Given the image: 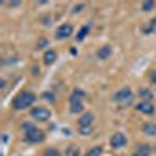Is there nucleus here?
<instances>
[{
	"instance_id": "obj_1",
	"label": "nucleus",
	"mask_w": 156,
	"mask_h": 156,
	"mask_svg": "<svg viewBox=\"0 0 156 156\" xmlns=\"http://www.w3.org/2000/svg\"><path fill=\"white\" fill-rule=\"evenodd\" d=\"M34 100H36V95L33 92H30V90H23V92L17 94L14 97V100H12V109L22 111L25 108L31 106L33 103H34Z\"/></svg>"
},
{
	"instance_id": "obj_2",
	"label": "nucleus",
	"mask_w": 156,
	"mask_h": 156,
	"mask_svg": "<svg viewBox=\"0 0 156 156\" xmlns=\"http://www.w3.org/2000/svg\"><path fill=\"white\" fill-rule=\"evenodd\" d=\"M112 100L115 103H119L120 106H128L129 103L133 101V94H131V90H129V87H122L120 90H117L114 94Z\"/></svg>"
},
{
	"instance_id": "obj_3",
	"label": "nucleus",
	"mask_w": 156,
	"mask_h": 156,
	"mask_svg": "<svg viewBox=\"0 0 156 156\" xmlns=\"http://www.w3.org/2000/svg\"><path fill=\"white\" fill-rule=\"evenodd\" d=\"M30 114H31V117H33L34 120H39V122H45V120H48L50 117H51L50 109H47V108H44V106H36V108H33Z\"/></svg>"
},
{
	"instance_id": "obj_4",
	"label": "nucleus",
	"mask_w": 156,
	"mask_h": 156,
	"mask_svg": "<svg viewBox=\"0 0 156 156\" xmlns=\"http://www.w3.org/2000/svg\"><path fill=\"white\" fill-rule=\"evenodd\" d=\"M44 139H45L44 131H41V129H37V128L25 133V140L30 142V144H41V142H44Z\"/></svg>"
},
{
	"instance_id": "obj_5",
	"label": "nucleus",
	"mask_w": 156,
	"mask_h": 156,
	"mask_svg": "<svg viewBox=\"0 0 156 156\" xmlns=\"http://www.w3.org/2000/svg\"><path fill=\"white\" fill-rule=\"evenodd\" d=\"M72 33H73L72 25L70 23H62V25H59V27L56 28L55 36H56V39H67Z\"/></svg>"
},
{
	"instance_id": "obj_6",
	"label": "nucleus",
	"mask_w": 156,
	"mask_h": 156,
	"mask_svg": "<svg viewBox=\"0 0 156 156\" xmlns=\"http://www.w3.org/2000/svg\"><path fill=\"white\" fill-rule=\"evenodd\" d=\"M109 144H111L112 148H122V147L126 145V137H125L123 133H115V134H112Z\"/></svg>"
},
{
	"instance_id": "obj_7",
	"label": "nucleus",
	"mask_w": 156,
	"mask_h": 156,
	"mask_svg": "<svg viewBox=\"0 0 156 156\" xmlns=\"http://www.w3.org/2000/svg\"><path fill=\"white\" fill-rule=\"evenodd\" d=\"M94 122V114L92 112H84L80 119H78V126H92Z\"/></svg>"
},
{
	"instance_id": "obj_8",
	"label": "nucleus",
	"mask_w": 156,
	"mask_h": 156,
	"mask_svg": "<svg viewBox=\"0 0 156 156\" xmlns=\"http://www.w3.org/2000/svg\"><path fill=\"white\" fill-rule=\"evenodd\" d=\"M136 109L139 112H142V114H154V106L151 105L150 101H140V103H137Z\"/></svg>"
},
{
	"instance_id": "obj_9",
	"label": "nucleus",
	"mask_w": 156,
	"mask_h": 156,
	"mask_svg": "<svg viewBox=\"0 0 156 156\" xmlns=\"http://www.w3.org/2000/svg\"><path fill=\"white\" fill-rule=\"evenodd\" d=\"M150 153H151V148H150L148 144H140V145L134 150L133 156H150Z\"/></svg>"
},
{
	"instance_id": "obj_10",
	"label": "nucleus",
	"mask_w": 156,
	"mask_h": 156,
	"mask_svg": "<svg viewBox=\"0 0 156 156\" xmlns=\"http://www.w3.org/2000/svg\"><path fill=\"white\" fill-rule=\"evenodd\" d=\"M56 59V51L55 50H47L44 53V62L47 64V66H50V64H53Z\"/></svg>"
},
{
	"instance_id": "obj_11",
	"label": "nucleus",
	"mask_w": 156,
	"mask_h": 156,
	"mask_svg": "<svg viewBox=\"0 0 156 156\" xmlns=\"http://www.w3.org/2000/svg\"><path fill=\"white\" fill-rule=\"evenodd\" d=\"M109 55H111V47H109V45H103V47H100V48L97 50V56H98L100 59H106Z\"/></svg>"
},
{
	"instance_id": "obj_12",
	"label": "nucleus",
	"mask_w": 156,
	"mask_h": 156,
	"mask_svg": "<svg viewBox=\"0 0 156 156\" xmlns=\"http://www.w3.org/2000/svg\"><path fill=\"white\" fill-rule=\"evenodd\" d=\"M142 131H144L145 134H148V136H156V123H153V122L145 123L144 126H142Z\"/></svg>"
},
{
	"instance_id": "obj_13",
	"label": "nucleus",
	"mask_w": 156,
	"mask_h": 156,
	"mask_svg": "<svg viewBox=\"0 0 156 156\" xmlns=\"http://www.w3.org/2000/svg\"><path fill=\"white\" fill-rule=\"evenodd\" d=\"M84 97H86V92H84V90L75 89L73 92H72V95H70V103H72V101H81Z\"/></svg>"
},
{
	"instance_id": "obj_14",
	"label": "nucleus",
	"mask_w": 156,
	"mask_h": 156,
	"mask_svg": "<svg viewBox=\"0 0 156 156\" xmlns=\"http://www.w3.org/2000/svg\"><path fill=\"white\" fill-rule=\"evenodd\" d=\"M89 30H90V25H83V27L80 28V31H78V34H76V41H83V39L87 36Z\"/></svg>"
},
{
	"instance_id": "obj_15",
	"label": "nucleus",
	"mask_w": 156,
	"mask_h": 156,
	"mask_svg": "<svg viewBox=\"0 0 156 156\" xmlns=\"http://www.w3.org/2000/svg\"><path fill=\"white\" fill-rule=\"evenodd\" d=\"M83 109H84L83 101H72L70 103V111L72 112H81Z\"/></svg>"
},
{
	"instance_id": "obj_16",
	"label": "nucleus",
	"mask_w": 156,
	"mask_h": 156,
	"mask_svg": "<svg viewBox=\"0 0 156 156\" xmlns=\"http://www.w3.org/2000/svg\"><path fill=\"white\" fill-rule=\"evenodd\" d=\"M103 153V148H101V145H95V147H92L90 148L84 156H100Z\"/></svg>"
},
{
	"instance_id": "obj_17",
	"label": "nucleus",
	"mask_w": 156,
	"mask_h": 156,
	"mask_svg": "<svg viewBox=\"0 0 156 156\" xmlns=\"http://www.w3.org/2000/svg\"><path fill=\"white\" fill-rule=\"evenodd\" d=\"M66 156H80V150L76 145H69L66 148Z\"/></svg>"
},
{
	"instance_id": "obj_18",
	"label": "nucleus",
	"mask_w": 156,
	"mask_h": 156,
	"mask_svg": "<svg viewBox=\"0 0 156 156\" xmlns=\"http://www.w3.org/2000/svg\"><path fill=\"white\" fill-rule=\"evenodd\" d=\"M139 95L144 98V101H150L153 98V94L150 92V89H140L139 90Z\"/></svg>"
},
{
	"instance_id": "obj_19",
	"label": "nucleus",
	"mask_w": 156,
	"mask_h": 156,
	"mask_svg": "<svg viewBox=\"0 0 156 156\" xmlns=\"http://www.w3.org/2000/svg\"><path fill=\"white\" fill-rule=\"evenodd\" d=\"M78 131H80V134H83V136H89L94 131V128L92 126H81V128H78Z\"/></svg>"
},
{
	"instance_id": "obj_20",
	"label": "nucleus",
	"mask_w": 156,
	"mask_h": 156,
	"mask_svg": "<svg viewBox=\"0 0 156 156\" xmlns=\"http://www.w3.org/2000/svg\"><path fill=\"white\" fill-rule=\"evenodd\" d=\"M34 128H36V126H34V125H33L31 122H23V123H22V129H23L25 133L31 131V129H34Z\"/></svg>"
},
{
	"instance_id": "obj_21",
	"label": "nucleus",
	"mask_w": 156,
	"mask_h": 156,
	"mask_svg": "<svg viewBox=\"0 0 156 156\" xmlns=\"http://www.w3.org/2000/svg\"><path fill=\"white\" fill-rule=\"evenodd\" d=\"M44 156H61V153L56 148H48V150H45Z\"/></svg>"
},
{
	"instance_id": "obj_22",
	"label": "nucleus",
	"mask_w": 156,
	"mask_h": 156,
	"mask_svg": "<svg viewBox=\"0 0 156 156\" xmlns=\"http://www.w3.org/2000/svg\"><path fill=\"white\" fill-rule=\"evenodd\" d=\"M153 6H154V2H148V0L142 3V9L144 11H150V9H153Z\"/></svg>"
},
{
	"instance_id": "obj_23",
	"label": "nucleus",
	"mask_w": 156,
	"mask_h": 156,
	"mask_svg": "<svg viewBox=\"0 0 156 156\" xmlns=\"http://www.w3.org/2000/svg\"><path fill=\"white\" fill-rule=\"evenodd\" d=\"M148 31H154V33H156V16L151 19V22H150V25H148Z\"/></svg>"
},
{
	"instance_id": "obj_24",
	"label": "nucleus",
	"mask_w": 156,
	"mask_h": 156,
	"mask_svg": "<svg viewBox=\"0 0 156 156\" xmlns=\"http://www.w3.org/2000/svg\"><path fill=\"white\" fill-rule=\"evenodd\" d=\"M42 97L47 100V101H51V103H53L55 101V97H53V94H48V92H44L42 94Z\"/></svg>"
},
{
	"instance_id": "obj_25",
	"label": "nucleus",
	"mask_w": 156,
	"mask_h": 156,
	"mask_svg": "<svg viewBox=\"0 0 156 156\" xmlns=\"http://www.w3.org/2000/svg\"><path fill=\"white\" fill-rule=\"evenodd\" d=\"M45 45H47V39L41 37V39H39V41H37V48H44Z\"/></svg>"
},
{
	"instance_id": "obj_26",
	"label": "nucleus",
	"mask_w": 156,
	"mask_h": 156,
	"mask_svg": "<svg viewBox=\"0 0 156 156\" xmlns=\"http://www.w3.org/2000/svg\"><path fill=\"white\" fill-rule=\"evenodd\" d=\"M150 80H151V83H153L154 87H156V70H153V72L150 73Z\"/></svg>"
},
{
	"instance_id": "obj_27",
	"label": "nucleus",
	"mask_w": 156,
	"mask_h": 156,
	"mask_svg": "<svg viewBox=\"0 0 156 156\" xmlns=\"http://www.w3.org/2000/svg\"><path fill=\"white\" fill-rule=\"evenodd\" d=\"M81 8H83V5H78L76 8H73V12H80V11H81Z\"/></svg>"
},
{
	"instance_id": "obj_28",
	"label": "nucleus",
	"mask_w": 156,
	"mask_h": 156,
	"mask_svg": "<svg viewBox=\"0 0 156 156\" xmlns=\"http://www.w3.org/2000/svg\"><path fill=\"white\" fill-rule=\"evenodd\" d=\"M19 3H20V2H11V3H9V5H11V6H17V5H19Z\"/></svg>"
}]
</instances>
